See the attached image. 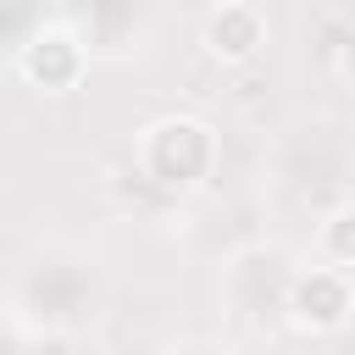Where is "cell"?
Here are the masks:
<instances>
[{
	"label": "cell",
	"instance_id": "obj_1",
	"mask_svg": "<svg viewBox=\"0 0 355 355\" xmlns=\"http://www.w3.org/2000/svg\"><path fill=\"white\" fill-rule=\"evenodd\" d=\"M139 161H144V172H150L155 183L189 189V183H200L205 166H211V128L194 122V116H161V122L144 133Z\"/></svg>",
	"mask_w": 355,
	"mask_h": 355
},
{
	"label": "cell",
	"instance_id": "obj_2",
	"mask_svg": "<svg viewBox=\"0 0 355 355\" xmlns=\"http://www.w3.org/2000/svg\"><path fill=\"white\" fill-rule=\"evenodd\" d=\"M288 316L305 333H338L355 316V272L344 266H311L288 288Z\"/></svg>",
	"mask_w": 355,
	"mask_h": 355
},
{
	"label": "cell",
	"instance_id": "obj_3",
	"mask_svg": "<svg viewBox=\"0 0 355 355\" xmlns=\"http://www.w3.org/2000/svg\"><path fill=\"white\" fill-rule=\"evenodd\" d=\"M17 72H22V83H33V89H44V94H67V89H78V78H83V44H78L67 28H39V33L17 50Z\"/></svg>",
	"mask_w": 355,
	"mask_h": 355
},
{
	"label": "cell",
	"instance_id": "obj_4",
	"mask_svg": "<svg viewBox=\"0 0 355 355\" xmlns=\"http://www.w3.org/2000/svg\"><path fill=\"white\" fill-rule=\"evenodd\" d=\"M200 44H205L211 61H222V67H244V61L261 55V44H266V22H261V11H255L250 0H222V6L205 17Z\"/></svg>",
	"mask_w": 355,
	"mask_h": 355
},
{
	"label": "cell",
	"instance_id": "obj_5",
	"mask_svg": "<svg viewBox=\"0 0 355 355\" xmlns=\"http://www.w3.org/2000/svg\"><path fill=\"white\" fill-rule=\"evenodd\" d=\"M316 244H322V261H327V266L355 272V211H333V216L322 222Z\"/></svg>",
	"mask_w": 355,
	"mask_h": 355
},
{
	"label": "cell",
	"instance_id": "obj_6",
	"mask_svg": "<svg viewBox=\"0 0 355 355\" xmlns=\"http://www.w3.org/2000/svg\"><path fill=\"white\" fill-rule=\"evenodd\" d=\"M338 67H344V78H349V83H355V33H349V39H344V50H338Z\"/></svg>",
	"mask_w": 355,
	"mask_h": 355
}]
</instances>
